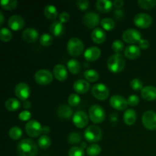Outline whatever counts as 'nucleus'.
I'll return each mask as SVG.
<instances>
[{
    "label": "nucleus",
    "mask_w": 156,
    "mask_h": 156,
    "mask_svg": "<svg viewBox=\"0 0 156 156\" xmlns=\"http://www.w3.org/2000/svg\"><path fill=\"white\" fill-rule=\"evenodd\" d=\"M131 88L135 91H140V90L143 89V82L139 78H135L133 79L130 82Z\"/></svg>",
    "instance_id": "nucleus-43"
},
{
    "label": "nucleus",
    "mask_w": 156,
    "mask_h": 156,
    "mask_svg": "<svg viewBox=\"0 0 156 156\" xmlns=\"http://www.w3.org/2000/svg\"><path fill=\"white\" fill-rule=\"evenodd\" d=\"M15 93L18 99L24 101H27L29 96L30 95V88L27 83L20 82L15 86Z\"/></svg>",
    "instance_id": "nucleus-12"
},
{
    "label": "nucleus",
    "mask_w": 156,
    "mask_h": 156,
    "mask_svg": "<svg viewBox=\"0 0 156 156\" xmlns=\"http://www.w3.org/2000/svg\"><path fill=\"white\" fill-rule=\"evenodd\" d=\"M68 155L69 156H85V151L82 147L74 146L69 149Z\"/></svg>",
    "instance_id": "nucleus-40"
},
{
    "label": "nucleus",
    "mask_w": 156,
    "mask_h": 156,
    "mask_svg": "<svg viewBox=\"0 0 156 156\" xmlns=\"http://www.w3.org/2000/svg\"><path fill=\"white\" fill-rule=\"evenodd\" d=\"M53 76L58 81H65L68 77L66 67L62 64H57L53 67Z\"/></svg>",
    "instance_id": "nucleus-19"
},
{
    "label": "nucleus",
    "mask_w": 156,
    "mask_h": 156,
    "mask_svg": "<svg viewBox=\"0 0 156 156\" xmlns=\"http://www.w3.org/2000/svg\"><path fill=\"white\" fill-rule=\"evenodd\" d=\"M22 129L19 127V126H12L10 129H9V135L10 138L13 140H18L20 139L22 136Z\"/></svg>",
    "instance_id": "nucleus-31"
},
{
    "label": "nucleus",
    "mask_w": 156,
    "mask_h": 156,
    "mask_svg": "<svg viewBox=\"0 0 156 156\" xmlns=\"http://www.w3.org/2000/svg\"><path fill=\"white\" fill-rule=\"evenodd\" d=\"M53 73L47 69H40L34 75V80L41 85H47L53 81Z\"/></svg>",
    "instance_id": "nucleus-7"
},
{
    "label": "nucleus",
    "mask_w": 156,
    "mask_h": 156,
    "mask_svg": "<svg viewBox=\"0 0 156 156\" xmlns=\"http://www.w3.org/2000/svg\"><path fill=\"white\" fill-rule=\"evenodd\" d=\"M101 25L105 30H111L115 27V22L110 18H105L101 21Z\"/></svg>",
    "instance_id": "nucleus-36"
},
{
    "label": "nucleus",
    "mask_w": 156,
    "mask_h": 156,
    "mask_svg": "<svg viewBox=\"0 0 156 156\" xmlns=\"http://www.w3.org/2000/svg\"><path fill=\"white\" fill-rule=\"evenodd\" d=\"M84 136L85 140L89 143H97L101 140L102 131L99 126L95 125L89 126L84 133Z\"/></svg>",
    "instance_id": "nucleus-4"
},
{
    "label": "nucleus",
    "mask_w": 156,
    "mask_h": 156,
    "mask_svg": "<svg viewBox=\"0 0 156 156\" xmlns=\"http://www.w3.org/2000/svg\"><path fill=\"white\" fill-rule=\"evenodd\" d=\"M91 39L95 44H101L104 43L106 40V34L103 29L100 27H96L91 32Z\"/></svg>",
    "instance_id": "nucleus-21"
},
{
    "label": "nucleus",
    "mask_w": 156,
    "mask_h": 156,
    "mask_svg": "<svg viewBox=\"0 0 156 156\" xmlns=\"http://www.w3.org/2000/svg\"><path fill=\"white\" fill-rule=\"evenodd\" d=\"M69 18H70L69 14L66 12H62L59 15V21H61L62 23L67 22V21L69 20Z\"/></svg>",
    "instance_id": "nucleus-48"
},
{
    "label": "nucleus",
    "mask_w": 156,
    "mask_h": 156,
    "mask_svg": "<svg viewBox=\"0 0 156 156\" xmlns=\"http://www.w3.org/2000/svg\"><path fill=\"white\" fill-rule=\"evenodd\" d=\"M87 146V144L85 143H82V149H84V148H85Z\"/></svg>",
    "instance_id": "nucleus-55"
},
{
    "label": "nucleus",
    "mask_w": 156,
    "mask_h": 156,
    "mask_svg": "<svg viewBox=\"0 0 156 156\" xmlns=\"http://www.w3.org/2000/svg\"><path fill=\"white\" fill-rule=\"evenodd\" d=\"M25 131L29 136L37 137L43 132V127L37 120H29L25 125Z\"/></svg>",
    "instance_id": "nucleus-10"
},
{
    "label": "nucleus",
    "mask_w": 156,
    "mask_h": 156,
    "mask_svg": "<svg viewBox=\"0 0 156 156\" xmlns=\"http://www.w3.org/2000/svg\"><path fill=\"white\" fill-rule=\"evenodd\" d=\"M38 152L36 143L30 139L21 140L17 146V153L19 156H35Z\"/></svg>",
    "instance_id": "nucleus-1"
},
{
    "label": "nucleus",
    "mask_w": 156,
    "mask_h": 156,
    "mask_svg": "<svg viewBox=\"0 0 156 156\" xmlns=\"http://www.w3.org/2000/svg\"><path fill=\"white\" fill-rule=\"evenodd\" d=\"M141 95L144 100L154 101L156 99V88L152 85H147L143 87L141 90Z\"/></svg>",
    "instance_id": "nucleus-20"
},
{
    "label": "nucleus",
    "mask_w": 156,
    "mask_h": 156,
    "mask_svg": "<svg viewBox=\"0 0 156 156\" xmlns=\"http://www.w3.org/2000/svg\"><path fill=\"white\" fill-rule=\"evenodd\" d=\"M38 37H39L38 31L36 29L32 28V27L26 28L22 32V39L25 42L28 43V44H31V43L35 42L37 40Z\"/></svg>",
    "instance_id": "nucleus-18"
},
{
    "label": "nucleus",
    "mask_w": 156,
    "mask_h": 156,
    "mask_svg": "<svg viewBox=\"0 0 156 156\" xmlns=\"http://www.w3.org/2000/svg\"><path fill=\"white\" fill-rule=\"evenodd\" d=\"M77 6L81 10H86L89 8V2L88 0H79L77 1Z\"/></svg>",
    "instance_id": "nucleus-47"
},
{
    "label": "nucleus",
    "mask_w": 156,
    "mask_h": 156,
    "mask_svg": "<svg viewBox=\"0 0 156 156\" xmlns=\"http://www.w3.org/2000/svg\"><path fill=\"white\" fill-rule=\"evenodd\" d=\"M139 44V47L143 50H146L148 49V47H149V41L145 39H141V41L138 43Z\"/></svg>",
    "instance_id": "nucleus-49"
},
{
    "label": "nucleus",
    "mask_w": 156,
    "mask_h": 156,
    "mask_svg": "<svg viewBox=\"0 0 156 156\" xmlns=\"http://www.w3.org/2000/svg\"><path fill=\"white\" fill-rule=\"evenodd\" d=\"M122 37L125 42L131 44L139 43L142 39L141 33L138 30L133 28H129L124 30L123 35H122Z\"/></svg>",
    "instance_id": "nucleus-8"
},
{
    "label": "nucleus",
    "mask_w": 156,
    "mask_h": 156,
    "mask_svg": "<svg viewBox=\"0 0 156 156\" xmlns=\"http://www.w3.org/2000/svg\"><path fill=\"white\" fill-rule=\"evenodd\" d=\"M101 152L100 146L98 144H91L87 148V154L89 156H98Z\"/></svg>",
    "instance_id": "nucleus-38"
},
{
    "label": "nucleus",
    "mask_w": 156,
    "mask_h": 156,
    "mask_svg": "<svg viewBox=\"0 0 156 156\" xmlns=\"http://www.w3.org/2000/svg\"><path fill=\"white\" fill-rule=\"evenodd\" d=\"M81 102V98L77 94H70L68 98V104L72 107H76Z\"/></svg>",
    "instance_id": "nucleus-42"
},
{
    "label": "nucleus",
    "mask_w": 156,
    "mask_h": 156,
    "mask_svg": "<svg viewBox=\"0 0 156 156\" xmlns=\"http://www.w3.org/2000/svg\"><path fill=\"white\" fill-rule=\"evenodd\" d=\"M142 121L145 127L149 130L156 129V113L152 111L144 112L142 117Z\"/></svg>",
    "instance_id": "nucleus-9"
},
{
    "label": "nucleus",
    "mask_w": 156,
    "mask_h": 156,
    "mask_svg": "<svg viewBox=\"0 0 156 156\" xmlns=\"http://www.w3.org/2000/svg\"><path fill=\"white\" fill-rule=\"evenodd\" d=\"M73 89L79 94H85L90 89V84L87 81L80 79L73 84Z\"/></svg>",
    "instance_id": "nucleus-22"
},
{
    "label": "nucleus",
    "mask_w": 156,
    "mask_h": 156,
    "mask_svg": "<svg viewBox=\"0 0 156 156\" xmlns=\"http://www.w3.org/2000/svg\"><path fill=\"white\" fill-rule=\"evenodd\" d=\"M30 117H31V113L28 111H23L18 115V118L23 121H27V120H30Z\"/></svg>",
    "instance_id": "nucleus-46"
},
{
    "label": "nucleus",
    "mask_w": 156,
    "mask_h": 156,
    "mask_svg": "<svg viewBox=\"0 0 156 156\" xmlns=\"http://www.w3.org/2000/svg\"><path fill=\"white\" fill-rule=\"evenodd\" d=\"M43 132L45 134H47V133L50 132V128L48 126H44V127H43Z\"/></svg>",
    "instance_id": "nucleus-54"
},
{
    "label": "nucleus",
    "mask_w": 156,
    "mask_h": 156,
    "mask_svg": "<svg viewBox=\"0 0 156 156\" xmlns=\"http://www.w3.org/2000/svg\"><path fill=\"white\" fill-rule=\"evenodd\" d=\"M53 41V37L47 33L43 34L40 37V43H41V45L44 46V47H48V46L51 45Z\"/></svg>",
    "instance_id": "nucleus-39"
},
{
    "label": "nucleus",
    "mask_w": 156,
    "mask_h": 156,
    "mask_svg": "<svg viewBox=\"0 0 156 156\" xmlns=\"http://www.w3.org/2000/svg\"><path fill=\"white\" fill-rule=\"evenodd\" d=\"M138 5L142 9L150 10L156 6L155 0H139Z\"/></svg>",
    "instance_id": "nucleus-37"
},
{
    "label": "nucleus",
    "mask_w": 156,
    "mask_h": 156,
    "mask_svg": "<svg viewBox=\"0 0 156 156\" xmlns=\"http://www.w3.org/2000/svg\"><path fill=\"white\" fill-rule=\"evenodd\" d=\"M84 76L88 81L91 82H94L98 80L99 74L96 70L88 69L84 73Z\"/></svg>",
    "instance_id": "nucleus-32"
},
{
    "label": "nucleus",
    "mask_w": 156,
    "mask_h": 156,
    "mask_svg": "<svg viewBox=\"0 0 156 156\" xmlns=\"http://www.w3.org/2000/svg\"><path fill=\"white\" fill-rule=\"evenodd\" d=\"M141 54V51L138 46L130 45L128 46L124 50V55L126 58L130 59H134L138 58Z\"/></svg>",
    "instance_id": "nucleus-23"
},
{
    "label": "nucleus",
    "mask_w": 156,
    "mask_h": 156,
    "mask_svg": "<svg viewBox=\"0 0 156 156\" xmlns=\"http://www.w3.org/2000/svg\"><path fill=\"white\" fill-rule=\"evenodd\" d=\"M126 62L124 57L120 53H115L108 59V68L111 73H118L124 69Z\"/></svg>",
    "instance_id": "nucleus-2"
},
{
    "label": "nucleus",
    "mask_w": 156,
    "mask_h": 156,
    "mask_svg": "<svg viewBox=\"0 0 156 156\" xmlns=\"http://www.w3.org/2000/svg\"><path fill=\"white\" fill-rule=\"evenodd\" d=\"M67 67L73 74H78L81 70V64L77 59H71L67 62Z\"/></svg>",
    "instance_id": "nucleus-30"
},
{
    "label": "nucleus",
    "mask_w": 156,
    "mask_h": 156,
    "mask_svg": "<svg viewBox=\"0 0 156 156\" xmlns=\"http://www.w3.org/2000/svg\"><path fill=\"white\" fill-rule=\"evenodd\" d=\"M73 122L78 128H82L87 126L88 123V117L86 113L82 111H76L73 116Z\"/></svg>",
    "instance_id": "nucleus-14"
},
{
    "label": "nucleus",
    "mask_w": 156,
    "mask_h": 156,
    "mask_svg": "<svg viewBox=\"0 0 156 156\" xmlns=\"http://www.w3.org/2000/svg\"><path fill=\"white\" fill-rule=\"evenodd\" d=\"M113 5L114 6H115L116 8H121L123 7V5H124V2L123 0H114L113 2Z\"/></svg>",
    "instance_id": "nucleus-50"
},
{
    "label": "nucleus",
    "mask_w": 156,
    "mask_h": 156,
    "mask_svg": "<svg viewBox=\"0 0 156 156\" xmlns=\"http://www.w3.org/2000/svg\"><path fill=\"white\" fill-rule=\"evenodd\" d=\"M96 8L99 12L102 13H108L110 12L113 9V2L108 0H98L96 2Z\"/></svg>",
    "instance_id": "nucleus-24"
},
{
    "label": "nucleus",
    "mask_w": 156,
    "mask_h": 156,
    "mask_svg": "<svg viewBox=\"0 0 156 156\" xmlns=\"http://www.w3.org/2000/svg\"><path fill=\"white\" fill-rule=\"evenodd\" d=\"M110 105L114 109L118 110V111H123L127 108L128 102L124 97L119 95V94H116L111 98Z\"/></svg>",
    "instance_id": "nucleus-15"
},
{
    "label": "nucleus",
    "mask_w": 156,
    "mask_h": 156,
    "mask_svg": "<svg viewBox=\"0 0 156 156\" xmlns=\"http://www.w3.org/2000/svg\"><path fill=\"white\" fill-rule=\"evenodd\" d=\"M67 50L70 56H79L84 50V44L78 37H72L67 43Z\"/></svg>",
    "instance_id": "nucleus-3"
},
{
    "label": "nucleus",
    "mask_w": 156,
    "mask_h": 156,
    "mask_svg": "<svg viewBox=\"0 0 156 156\" xmlns=\"http://www.w3.org/2000/svg\"><path fill=\"white\" fill-rule=\"evenodd\" d=\"M88 116L94 123H101L105 120V112L100 105H94L89 108Z\"/></svg>",
    "instance_id": "nucleus-5"
},
{
    "label": "nucleus",
    "mask_w": 156,
    "mask_h": 156,
    "mask_svg": "<svg viewBox=\"0 0 156 156\" xmlns=\"http://www.w3.org/2000/svg\"><path fill=\"white\" fill-rule=\"evenodd\" d=\"M12 33L7 27H2L0 30V39L3 42H9L12 40Z\"/></svg>",
    "instance_id": "nucleus-34"
},
{
    "label": "nucleus",
    "mask_w": 156,
    "mask_h": 156,
    "mask_svg": "<svg viewBox=\"0 0 156 156\" xmlns=\"http://www.w3.org/2000/svg\"><path fill=\"white\" fill-rule=\"evenodd\" d=\"M83 22L88 28H96L100 22V16L94 12H88L84 15Z\"/></svg>",
    "instance_id": "nucleus-13"
},
{
    "label": "nucleus",
    "mask_w": 156,
    "mask_h": 156,
    "mask_svg": "<svg viewBox=\"0 0 156 156\" xmlns=\"http://www.w3.org/2000/svg\"><path fill=\"white\" fill-rule=\"evenodd\" d=\"M44 15L48 19L54 20L58 16L57 9L53 5H47L44 8Z\"/></svg>",
    "instance_id": "nucleus-29"
},
{
    "label": "nucleus",
    "mask_w": 156,
    "mask_h": 156,
    "mask_svg": "<svg viewBox=\"0 0 156 156\" xmlns=\"http://www.w3.org/2000/svg\"><path fill=\"white\" fill-rule=\"evenodd\" d=\"M23 108H25V109H29V108L31 107V104H30V101H24V103H23L22 105Z\"/></svg>",
    "instance_id": "nucleus-52"
},
{
    "label": "nucleus",
    "mask_w": 156,
    "mask_h": 156,
    "mask_svg": "<svg viewBox=\"0 0 156 156\" xmlns=\"http://www.w3.org/2000/svg\"><path fill=\"white\" fill-rule=\"evenodd\" d=\"M68 140L70 144H78L82 140V136H81L80 133H79L73 132L69 136Z\"/></svg>",
    "instance_id": "nucleus-41"
},
{
    "label": "nucleus",
    "mask_w": 156,
    "mask_h": 156,
    "mask_svg": "<svg viewBox=\"0 0 156 156\" xmlns=\"http://www.w3.org/2000/svg\"><path fill=\"white\" fill-rule=\"evenodd\" d=\"M38 146L43 149H47L51 145V140L47 135H42L37 141Z\"/></svg>",
    "instance_id": "nucleus-33"
},
{
    "label": "nucleus",
    "mask_w": 156,
    "mask_h": 156,
    "mask_svg": "<svg viewBox=\"0 0 156 156\" xmlns=\"http://www.w3.org/2000/svg\"><path fill=\"white\" fill-rule=\"evenodd\" d=\"M128 105H130V106H137L140 103V98L138 97L136 94H131L127 99Z\"/></svg>",
    "instance_id": "nucleus-45"
},
{
    "label": "nucleus",
    "mask_w": 156,
    "mask_h": 156,
    "mask_svg": "<svg viewBox=\"0 0 156 156\" xmlns=\"http://www.w3.org/2000/svg\"><path fill=\"white\" fill-rule=\"evenodd\" d=\"M0 4L2 9L5 10H12L15 9L18 5V1L16 0H2Z\"/></svg>",
    "instance_id": "nucleus-35"
},
{
    "label": "nucleus",
    "mask_w": 156,
    "mask_h": 156,
    "mask_svg": "<svg viewBox=\"0 0 156 156\" xmlns=\"http://www.w3.org/2000/svg\"><path fill=\"white\" fill-rule=\"evenodd\" d=\"M123 120L128 126L134 124L136 120V112L131 108L126 110L123 114Z\"/></svg>",
    "instance_id": "nucleus-27"
},
{
    "label": "nucleus",
    "mask_w": 156,
    "mask_h": 156,
    "mask_svg": "<svg viewBox=\"0 0 156 156\" xmlns=\"http://www.w3.org/2000/svg\"><path fill=\"white\" fill-rule=\"evenodd\" d=\"M101 54V51L100 48L91 46L86 49V50L84 52V57L88 62H94L100 57Z\"/></svg>",
    "instance_id": "nucleus-17"
},
{
    "label": "nucleus",
    "mask_w": 156,
    "mask_h": 156,
    "mask_svg": "<svg viewBox=\"0 0 156 156\" xmlns=\"http://www.w3.org/2000/svg\"><path fill=\"white\" fill-rule=\"evenodd\" d=\"M134 24L140 28H147L150 27L152 23V18L146 13L137 14L134 17Z\"/></svg>",
    "instance_id": "nucleus-11"
},
{
    "label": "nucleus",
    "mask_w": 156,
    "mask_h": 156,
    "mask_svg": "<svg viewBox=\"0 0 156 156\" xmlns=\"http://www.w3.org/2000/svg\"><path fill=\"white\" fill-rule=\"evenodd\" d=\"M57 114L59 118L66 120V119H69L73 116V111L69 106L66 105H62L58 108Z\"/></svg>",
    "instance_id": "nucleus-26"
},
{
    "label": "nucleus",
    "mask_w": 156,
    "mask_h": 156,
    "mask_svg": "<svg viewBox=\"0 0 156 156\" xmlns=\"http://www.w3.org/2000/svg\"><path fill=\"white\" fill-rule=\"evenodd\" d=\"M4 22V15H3L2 12H0V24H2Z\"/></svg>",
    "instance_id": "nucleus-53"
},
{
    "label": "nucleus",
    "mask_w": 156,
    "mask_h": 156,
    "mask_svg": "<svg viewBox=\"0 0 156 156\" xmlns=\"http://www.w3.org/2000/svg\"><path fill=\"white\" fill-rule=\"evenodd\" d=\"M5 107L9 111H16L21 107V103L18 99L10 98L5 103Z\"/></svg>",
    "instance_id": "nucleus-28"
},
{
    "label": "nucleus",
    "mask_w": 156,
    "mask_h": 156,
    "mask_svg": "<svg viewBox=\"0 0 156 156\" xmlns=\"http://www.w3.org/2000/svg\"><path fill=\"white\" fill-rule=\"evenodd\" d=\"M24 24H25L24 19L23 18L22 16H21L19 15H12L9 18V21H8L9 27L12 30H15V31H18V30L23 28V27L24 26Z\"/></svg>",
    "instance_id": "nucleus-16"
},
{
    "label": "nucleus",
    "mask_w": 156,
    "mask_h": 156,
    "mask_svg": "<svg viewBox=\"0 0 156 156\" xmlns=\"http://www.w3.org/2000/svg\"><path fill=\"white\" fill-rule=\"evenodd\" d=\"M124 48V44L120 40L114 41L112 44V50L115 52L116 53H120Z\"/></svg>",
    "instance_id": "nucleus-44"
},
{
    "label": "nucleus",
    "mask_w": 156,
    "mask_h": 156,
    "mask_svg": "<svg viewBox=\"0 0 156 156\" xmlns=\"http://www.w3.org/2000/svg\"><path fill=\"white\" fill-rule=\"evenodd\" d=\"M114 15H115L117 18H123V12L122 10H120V9H118V10H116L115 12H114Z\"/></svg>",
    "instance_id": "nucleus-51"
},
{
    "label": "nucleus",
    "mask_w": 156,
    "mask_h": 156,
    "mask_svg": "<svg viewBox=\"0 0 156 156\" xmlns=\"http://www.w3.org/2000/svg\"><path fill=\"white\" fill-rule=\"evenodd\" d=\"M91 93L96 99L100 101L106 100L110 94V91L106 85L102 83H98L93 85L91 88Z\"/></svg>",
    "instance_id": "nucleus-6"
},
{
    "label": "nucleus",
    "mask_w": 156,
    "mask_h": 156,
    "mask_svg": "<svg viewBox=\"0 0 156 156\" xmlns=\"http://www.w3.org/2000/svg\"><path fill=\"white\" fill-rule=\"evenodd\" d=\"M50 31L53 36L59 37L63 34L64 26L62 23L59 21H55L50 24Z\"/></svg>",
    "instance_id": "nucleus-25"
}]
</instances>
